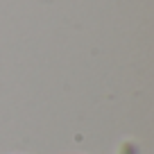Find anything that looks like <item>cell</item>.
I'll use <instances>...</instances> for the list:
<instances>
[{
    "instance_id": "1",
    "label": "cell",
    "mask_w": 154,
    "mask_h": 154,
    "mask_svg": "<svg viewBox=\"0 0 154 154\" xmlns=\"http://www.w3.org/2000/svg\"><path fill=\"white\" fill-rule=\"evenodd\" d=\"M63 154H82V152H63Z\"/></svg>"
}]
</instances>
